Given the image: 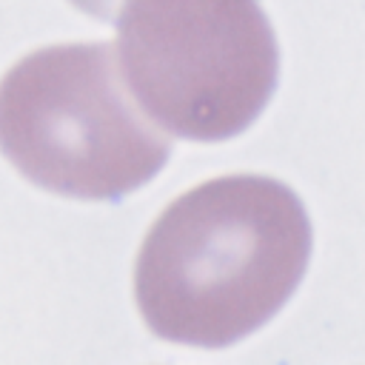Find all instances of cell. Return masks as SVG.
Here are the masks:
<instances>
[{
  "instance_id": "obj_3",
  "label": "cell",
  "mask_w": 365,
  "mask_h": 365,
  "mask_svg": "<svg viewBox=\"0 0 365 365\" xmlns=\"http://www.w3.org/2000/svg\"><path fill=\"white\" fill-rule=\"evenodd\" d=\"M117 54L143 111L200 143L245 131L271 100L279 68L257 0H123Z\"/></svg>"
},
{
  "instance_id": "obj_2",
  "label": "cell",
  "mask_w": 365,
  "mask_h": 365,
  "mask_svg": "<svg viewBox=\"0 0 365 365\" xmlns=\"http://www.w3.org/2000/svg\"><path fill=\"white\" fill-rule=\"evenodd\" d=\"M0 151L34 185L114 200L148 182L168 143L117 83L111 43L46 46L0 80Z\"/></svg>"
},
{
  "instance_id": "obj_4",
  "label": "cell",
  "mask_w": 365,
  "mask_h": 365,
  "mask_svg": "<svg viewBox=\"0 0 365 365\" xmlns=\"http://www.w3.org/2000/svg\"><path fill=\"white\" fill-rule=\"evenodd\" d=\"M71 3L86 9V11H91V14H97V17H108L111 9H114V0H71Z\"/></svg>"
},
{
  "instance_id": "obj_1",
  "label": "cell",
  "mask_w": 365,
  "mask_h": 365,
  "mask_svg": "<svg viewBox=\"0 0 365 365\" xmlns=\"http://www.w3.org/2000/svg\"><path fill=\"white\" fill-rule=\"evenodd\" d=\"M308 251L311 222L285 182L217 177L171 200L151 222L134 265V297L157 336L222 348L285 305Z\"/></svg>"
}]
</instances>
